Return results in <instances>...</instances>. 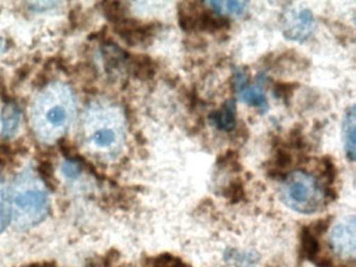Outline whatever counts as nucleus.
<instances>
[{
    "instance_id": "nucleus-1",
    "label": "nucleus",
    "mask_w": 356,
    "mask_h": 267,
    "mask_svg": "<svg viewBox=\"0 0 356 267\" xmlns=\"http://www.w3.org/2000/svg\"><path fill=\"white\" fill-rule=\"evenodd\" d=\"M76 116V98L70 87L53 83L45 87L35 99L32 123L36 135L51 143L61 138Z\"/></svg>"
},
{
    "instance_id": "nucleus-2",
    "label": "nucleus",
    "mask_w": 356,
    "mask_h": 267,
    "mask_svg": "<svg viewBox=\"0 0 356 267\" xmlns=\"http://www.w3.org/2000/svg\"><path fill=\"white\" fill-rule=\"evenodd\" d=\"M82 134L91 152L112 156L120 152L124 138V119L118 106L95 102L83 117Z\"/></svg>"
},
{
    "instance_id": "nucleus-3",
    "label": "nucleus",
    "mask_w": 356,
    "mask_h": 267,
    "mask_svg": "<svg viewBox=\"0 0 356 267\" xmlns=\"http://www.w3.org/2000/svg\"><path fill=\"white\" fill-rule=\"evenodd\" d=\"M11 219L19 229H29L43 222L49 212V195L44 183L26 169L13 181L10 193Z\"/></svg>"
},
{
    "instance_id": "nucleus-4",
    "label": "nucleus",
    "mask_w": 356,
    "mask_h": 267,
    "mask_svg": "<svg viewBox=\"0 0 356 267\" xmlns=\"http://www.w3.org/2000/svg\"><path fill=\"white\" fill-rule=\"evenodd\" d=\"M280 196L289 208L301 214H314L322 210L327 197L316 177L304 170L293 171L282 179Z\"/></svg>"
},
{
    "instance_id": "nucleus-5",
    "label": "nucleus",
    "mask_w": 356,
    "mask_h": 267,
    "mask_svg": "<svg viewBox=\"0 0 356 267\" xmlns=\"http://www.w3.org/2000/svg\"><path fill=\"white\" fill-rule=\"evenodd\" d=\"M179 23L184 31H214L228 27L229 22L220 15H213L209 10L201 8L197 2H182L179 6Z\"/></svg>"
},
{
    "instance_id": "nucleus-6",
    "label": "nucleus",
    "mask_w": 356,
    "mask_h": 267,
    "mask_svg": "<svg viewBox=\"0 0 356 267\" xmlns=\"http://www.w3.org/2000/svg\"><path fill=\"white\" fill-rule=\"evenodd\" d=\"M316 19L308 8H289L281 16V31L287 40L305 42L314 31Z\"/></svg>"
},
{
    "instance_id": "nucleus-7",
    "label": "nucleus",
    "mask_w": 356,
    "mask_h": 267,
    "mask_svg": "<svg viewBox=\"0 0 356 267\" xmlns=\"http://www.w3.org/2000/svg\"><path fill=\"white\" fill-rule=\"evenodd\" d=\"M355 218L348 217L333 227L330 233V246L343 259H353L356 250Z\"/></svg>"
},
{
    "instance_id": "nucleus-8",
    "label": "nucleus",
    "mask_w": 356,
    "mask_h": 267,
    "mask_svg": "<svg viewBox=\"0 0 356 267\" xmlns=\"http://www.w3.org/2000/svg\"><path fill=\"white\" fill-rule=\"evenodd\" d=\"M234 81L237 95L241 102L255 106L261 113H266L268 110V98L262 90L261 85H248L247 72L243 69L237 68L235 70Z\"/></svg>"
},
{
    "instance_id": "nucleus-9",
    "label": "nucleus",
    "mask_w": 356,
    "mask_h": 267,
    "mask_svg": "<svg viewBox=\"0 0 356 267\" xmlns=\"http://www.w3.org/2000/svg\"><path fill=\"white\" fill-rule=\"evenodd\" d=\"M118 25V33L130 45H140L147 43L153 35V26L141 24L134 20L124 18Z\"/></svg>"
},
{
    "instance_id": "nucleus-10",
    "label": "nucleus",
    "mask_w": 356,
    "mask_h": 267,
    "mask_svg": "<svg viewBox=\"0 0 356 267\" xmlns=\"http://www.w3.org/2000/svg\"><path fill=\"white\" fill-rule=\"evenodd\" d=\"M22 114L20 108L15 104H6L0 114L1 121V136L5 139H12L18 133L22 124Z\"/></svg>"
},
{
    "instance_id": "nucleus-11",
    "label": "nucleus",
    "mask_w": 356,
    "mask_h": 267,
    "mask_svg": "<svg viewBox=\"0 0 356 267\" xmlns=\"http://www.w3.org/2000/svg\"><path fill=\"white\" fill-rule=\"evenodd\" d=\"M210 121L216 129L224 131H231L236 125V102L231 99L225 102L222 108L216 111L210 116Z\"/></svg>"
},
{
    "instance_id": "nucleus-12",
    "label": "nucleus",
    "mask_w": 356,
    "mask_h": 267,
    "mask_svg": "<svg viewBox=\"0 0 356 267\" xmlns=\"http://www.w3.org/2000/svg\"><path fill=\"white\" fill-rule=\"evenodd\" d=\"M343 148L346 156L351 162L355 160V106L346 111L343 120Z\"/></svg>"
},
{
    "instance_id": "nucleus-13",
    "label": "nucleus",
    "mask_w": 356,
    "mask_h": 267,
    "mask_svg": "<svg viewBox=\"0 0 356 267\" xmlns=\"http://www.w3.org/2000/svg\"><path fill=\"white\" fill-rule=\"evenodd\" d=\"M207 6L216 12V14L224 16V15H235V16H241L245 14L248 10L249 3L247 1H235V0H229V1H209Z\"/></svg>"
},
{
    "instance_id": "nucleus-14",
    "label": "nucleus",
    "mask_w": 356,
    "mask_h": 267,
    "mask_svg": "<svg viewBox=\"0 0 356 267\" xmlns=\"http://www.w3.org/2000/svg\"><path fill=\"white\" fill-rule=\"evenodd\" d=\"M225 260L235 266H252L258 261L255 252H241L237 250H228L225 252Z\"/></svg>"
},
{
    "instance_id": "nucleus-15",
    "label": "nucleus",
    "mask_w": 356,
    "mask_h": 267,
    "mask_svg": "<svg viewBox=\"0 0 356 267\" xmlns=\"http://www.w3.org/2000/svg\"><path fill=\"white\" fill-rule=\"evenodd\" d=\"M11 222V209L10 202H8L7 193L3 181L0 179V234L7 229Z\"/></svg>"
},
{
    "instance_id": "nucleus-16",
    "label": "nucleus",
    "mask_w": 356,
    "mask_h": 267,
    "mask_svg": "<svg viewBox=\"0 0 356 267\" xmlns=\"http://www.w3.org/2000/svg\"><path fill=\"white\" fill-rule=\"evenodd\" d=\"M133 69L134 74L140 79H149L155 73L153 63L147 56H138L133 63Z\"/></svg>"
},
{
    "instance_id": "nucleus-17",
    "label": "nucleus",
    "mask_w": 356,
    "mask_h": 267,
    "mask_svg": "<svg viewBox=\"0 0 356 267\" xmlns=\"http://www.w3.org/2000/svg\"><path fill=\"white\" fill-rule=\"evenodd\" d=\"M62 171L70 179H76L81 173V168L76 163L72 162V161H66L62 165Z\"/></svg>"
},
{
    "instance_id": "nucleus-18",
    "label": "nucleus",
    "mask_w": 356,
    "mask_h": 267,
    "mask_svg": "<svg viewBox=\"0 0 356 267\" xmlns=\"http://www.w3.org/2000/svg\"><path fill=\"white\" fill-rule=\"evenodd\" d=\"M57 4L59 3L58 2H34L32 3V8L36 10H45L57 6Z\"/></svg>"
},
{
    "instance_id": "nucleus-19",
    "label": "nucleus",
    "mask_w": 356,
    "mask_h": 267,
    "mask_svg": "<svg viewBox=\"0 0 356 267\" xmlns=\"http://www.w3.org/2000/svg\"><path fill=\"white\" fill-rule=\"evenodd\" d=\"M3 47H5V41L0 38V51L3 49Z\"/></svg>"
}]
</instances>
